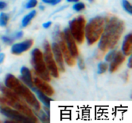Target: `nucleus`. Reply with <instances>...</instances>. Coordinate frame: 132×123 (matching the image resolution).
<instances>
[{"label":"nucleus","instance_id":"f8f14e48","mask_svg":"<svg viewBox=\"0 0 132 123\" xmlns=\"http://www.w3.org/2000/svg\"><path fill=\"white\" fill-rule=\"evenodd\" d=\"M32 45H33V40L27 39L22 42L14 44L11 48V52L13 55H21L23 52L28 51Z\"/></svg>","mask_w":132,"mask_h":123},{"label":"nucleus","instance_id":"9d476101","mask_svg":"<svg viewBox=\"0 0 132 123\" xmlns=\"http://www.w3.org/2000/svg\"><path fill=\"white\" fill-rule=\"evenodd\" d=\"M63 34H64V39H65L66 45H67L71 55L73 58L79 57V51H78L77 45L76 44V41L73 39V37L72 36L69 29H66Z\"/></svg>","mask_w":132,"mask_h":123},{"label":"nucleus","instance_id":"dca6fc26","mask_svg":"<svg viewBox=\"0 0 132 123\" xmlns=\"http://www.w3.org/2000/svg\"><path fill=\"white\" fill-rule=\"evenodd\" d=\"M132 52V34L126 35L123 45H122V53L125 56H130Z\"/></svg>","mask_w":132,"mask_h":123},{"label":"nucleus","instance_id":"72a5a7b5","mask_svg":"<svg viewBox=\"0 0 132 123\" xmlns=\"http://www.w3.org/2000/svg\"><path fill=\"white\" fill-rule=\"evenodd\" d=\"M132 59H131V57H130L129 58V59H128V67L131 69L132 67Z\"/></svg>","mask_w":132,"mask_h":123},{"label":"nucleus","instance_id":"7c9ffc66","mask_svg":"<svg viewBox=\"0 0 132 123\" xmlns=\"http://www.w3.org/2000/svg\"><path fill=\"white\" fill-rule=\"evenodd\" d=\"M6 6H7V3L5 2L0 1V10H2V9L5 8Z\"/></svg>","mask_w":132,"mask_h":123},{"label":"nucleus","instance_id":"a878e982","mask_svg":"<svg viewBox=\"0 0 132 123\" xmlns=\"http://www.w3.org/2000/svg\"><path fill=\"white\" fill-rule=\"evenodd\" d=\"M78 58V57H77ZM77 65L79 66V68L80 69H85V64H84V59L82 58H78V60H77Z\"/></svg>","mask_w":132,"mask_h":123},{"label":"nucleus","instance_id":"9b49d317","mask_svg":"<svg viewBox=\"0 0 132 123\" xmlns=\"http://www.w3.org/2000/svg\"><path fill=\"white\" fill-rule=\"evenodd\" d=\"M33 85L37 89L47 95L48 96H51L54 94V89H53V87L50 84H48L46 81L43 80L39 76H36L34 78Z\"/></svg>","mask_w":132,"mask_h":123},{"label":"nucleus","instance_id":"ddd939ff","mask_svg":"<svg viewBox=\"0 0 132 123\" xmlns=\"http://www.w3.org/2000/svg\"><path fill=\"white\" fill-rule=\"evenodd\" d=\"M51 50H52L53 55L55 62L57 65L58 69H60V70L61 72H64L65 71L64 59H63V56L62 55V52H61V50L60 49L58 43H56V42L53 43L52 47H51Z\"/></svg>","mask_w":132,"mask_h":123},{"label":"nucleus","instance_id":"2f4dec72","mask_svg":"<svg viewBox=\"0 0 132 123\" xmlns=\"http://www.w3.org/2000/svg\"><path fill=\"white\" fill-rule=\"evenodd\" d=\"M22 35H23V32L21 31V32H17V33H16L15 37H16V39H20V38H22Z\"/></svg>","mask_w":132,"mask_h":123},{"label":"nucleus","instance_id":"c9c22d12","mask_svg":"<svg viewBox=\"0 0 132 123\" xmlns=\"http://www.w3.org/2000/svg\"><path fill=\"white\" fill-rule=\"evenodd\" d=\"M90 2H93V1H94V0H90Z\"/></svg>","mask_w":132,"mask_h":123},{"label":"nucleus","instance_id":"423d86ee","mask_svg":"<svg viewBox=\"0 0 132 123\" xmlns=\"http://www.w3.org/2000/svg\"><path fill=\"white\" fill-rule=\"evenodd\" d=\"M85 25H86L85 18L81 15L73 18L70 22L69 30L72 36L75 39V41L77 42L78 43H82L84 40Z\"/></svg>","mask_w":132,"mask_h":123},{"label":"nucleus","instance_id":"1a4fd4ad","mask_svg":"<svg viewBox=\"0 0 132 123\" xmlns=\"http://www.w3.org/2000/svg\"><path fill=\"white\" fill-rule=\"evenodd\" d=\"M60 40L58 43L59 46H60V49L61 50V52H62V55L63 56V59L65 60L66 63L69 65V66H73L75 64H76V61H75V58H73L67 45H66V42H65V39H64V34L63 32H61L60 35Z\"/></svg>","mask_w":132,"mask_h":123},{"label":"nucleus","instance_id":"f257e3e1","mask_svg":"<svg viewBox=\"0 0 132 123\" xmlns=\"http://www.w3.org/2000/svg\"><path fill=\"white\" fill-rule=\"evenodd\" d=\"M124 30V21L115 16L109 18L105 22L104 31L99 39V49L104 52L108 49H113L118 45Z\"/></svg>","mask_w":132,"mask_h":123},{"label":"nucleus","instance_id":"39448f33","mask_svg":"<svg viewBox=\"0 0 132 123\" xmlns=\"http://www.w3.org/2000/svg\"><path fill=\"white\" fill-rule=\"evenodd\" d=\"M32 64L36 73L43 80L50 81V75L46 68L42 52L38 49H34L32 52Z\"/></svg>","mask_w":132,"mask_h":123},{"label":"nucleus","instance_id":"473e14b6","mask_svg":"<svg viewBox=\"0 0 132 123\" xmlns=\"http://www.w3.org/2000/svg\"><path fill=\"white\" fill-rule=\"evenodd\" d=\"M5 59V54L4 53H0V64L3 62Z\"/></svg>","mask_w":132,"mask_h":123},{"label":"nucleus","instance_id":"aec40b11","mask_svg":"<svg viewBox=\"0 0 132 123\" xmlns=\"http://www.w3.org/2000/svg\"><path fill=\"white\" fill-rule=\"evenodd\" d=\"M108 69V65L106 62H100L98 65V73L103 74L105 73Z\"/></svg>","mask_w":132,"mask_h":123},{"label":"nucleus","instance_id":"4be33fe9","mask_svg":"<svg viewBox=\"0 0 132 123\" xmlns=\"http://www.w3.org/2000/svg\"><path fill=\"white\" fill-rule=\"evenodd\" d=\"M123 7H124V8H125V10L127 12H128L129 14H132V5L130 3V2L129 1H128V0H123Z\"/></svg>","mask_w":132,"mask_h":123},{"label":"nucleus","instance_id":"5701e85b","mask_svg":"<svg viewBox=\"0 0 132 123\" xmlns=\"http://www.w3.org/2000/svg\"><path fill=\"white\" fill-rule=\"evenodd\" d=\"M73 9L77 12H81L85 8V4L83 2H76L73 5Z\"/></svg>","mask_w":132,"mask_h":123},{"label":"nucleus","instance_id":"6ab92c4d","mask_svg":"<svg viewBox=\"0 0 132 123\" xmlns=\"http://www.w3.org/2000/svg\"><path fill=\"white\" fill-rule=\"evenodd\" d=\"M9 15L6 13L2 12L0 14V26H2V27L6 26L9 22Z\"/></svg>","mask_w":132,"mask_h":123},{"label":"nucleus","instance_id":"7ed1b4c3","mask_svg":"<svg viewBox=\"0 0 132 123\" xmlns=\"http://www.w3.org/2000/svg\"><path fill=\"white\" fill-rule=\"evenodd\" d=\"M0 91L6 98V105L19 111V112L30 119L32 122H38L36 116H35L32 109L27 106L26 102H25L23 99H21V98L17 96L14 92H12L6 86L2 85H0Z\"/></svg>","mask_w":132,"mask_h":123},{"label":"nucleus","instance_id":"6e6552de","mask_svg":"<svg viewBox=\"0 0 132 123\" xmlns=\"http://www.w3.org/2000/svg\"><path fill=\"white\" fill-rule=\"evenodd\" d=\"M0 112L2 115H4L5 116H6L7 118L10 119L13 122H32V121L30 119H29L28 117H26V116H24L19 111H17L14 109H12V107H10V106H6L2 105V106H0Z\"/></svg>","mask_w":132,"mask_h":123},{"label":"nucleus","instance_id":"bb28decb","mask_svg":"<svg viewBox=\"0 0 132 123\" xmlns=\"http://www.w3.org/2000/svg\"><path fill=\"white\" fill-rule=\"evenodd\" d=\"M2 40L5 43H6V44H11V43L13 42V39H11L10 37H7V36H2Z\"/></svg>","mask_w":132,"mask_h":123},{"label":"nucleus","instance_id":"393cba45","mask_svg":"<svg viewBox=\"0 0 132 123\" xmlns=\"http://www.w3.org/2000/svg\"><path fill=\"white\" fill-rule=\"evenodd\" d=\"M116 52H117V51H115V50H111V52H109L107 54V55L105 56V60H106V62H111V61L113 59V58L114 57Z\"/></svg>","mask_w":132,"mask_h":123},{"label":"nucleus","instance_id":"cd10ccee","mask_svg":"<svg viewBox=\"0 0 132 123\" xmlns=\"http://www.w3.org/2000/svg\"><path fill=\"white\" fill-rule=\"evenodd\" d=\"M44 3L50 4V5H56L60 2L61 0H42Z\"/></svg>","mask_w":132,"mask_h":123},{"label":"nucleus","instance_id":"a211bd4d","mask_svg":"<svg viewBox=\"0 0 132 123\" xmlns=\"http://www.w3.org/2000/svg\"><path fill=\"white\" fill-rule=\"evenodd\" d=\"M36 15V11L33 10V11L30 12L29 14H27L26 15H25L22 20V26L26 27L27 25H29V23L32 22V20L35 18Z\"/></svg>","mask_w":132,"mask_h":123},{"label":"nucleus","instance_id":"b1692460","mask_svg":"<svg viewBox=\"0 0 132 123\" xmlns=\"http://www.w3.org/2000/svg\"><path fill=\"white\" fill-rule=\"evenodd\" d=\"M37 4H38L37 0H27V2L26 4V8L28 9L33 8L37 5Z\"/></svg>","mask_w":132,"mask_h":123},{"label":"nucleus","instance_id":"f704fd0d","mask_svg":"<svg viewBox=\"0 0 132 123\" xmlns=\"http://www.w3.org/2000/svg\"><path fill=\"white\" fill-rule=\"evenodd\" d=\"M67 2H78L79 0H67Z\"/></svg>","mask_w":132,"mask_h":123},{"label":"nucleus","instance_id":"f03ea898","mask_svg":"<svg viewBox=\"0 0 132 123\" xmlns=\"http://www.w3.org/2000/svg\"><path fill=\"white\" fill-rule=\"evenodd\" d=\"M5 85L7 88L14 92L17 96L22 98L27 104L33 107L36 111L40 110V104L32 91L12 74L7 75L5 79Z\"/></svg>","mask_w":132,"mask_h":123},{"label":"nucleus","instance_id":"c85d7f7f","mask_svg":"<svg viewBox=\"0 0 132 123\" xmlns=\"http://www.w3.org/2000/svg\"><path fill=\"white\" fill-rule=\"evenodd\" d=\"M0 105L6 106V98L5 96H0Z\"/></svg>","mask_w":132,"mask_h":123},{"label":"nucleus","instance_id":"f3484780","mask_svg":"<svg viewBox=\"0 0 132 123\" xmlns=\"http://www.w3.org/2000/svg\"><path fill=\"white\" fill-rule=\"evenodd\" d=\"M33 91L36 92V96H37V98L39 99V100L46 106V107H48L50 108V102L52 101V99L46 94H44L43 92H42L41 91H39V89H37L35 86L32 88Z\"/></svg>","mask_w":132,"mask_h":123},{"label":"nucleus","instance_id":"4468645a","mask_svg":"<svg viewBox=\"0 0 132 123\" xmlns=\"http://www.w3.org/2000/svg\"><path fill=\"white\" fill-rule=\"evenodd\" d=\"M125 60V55L121 52H117L113 59L110 62L111 64L110 66H108L110 72L113 73L116 72L118 69V68L123 64Z\"/></svg>","mask_w":132,"mask_h":123},{"label":"nucleus","instance_id":"412c9836","mask_svg":"<svg viewBox=\"0 0 132 123\" xmlns=\"http://www.w3.org/2000/svg\"><path fill=\"white\" fill-rule=\"evenodd\" d=\"M39 117L41 119V121L43 122H50V116L43 111H41V110H39Z\"/></svg>","mask_w":132,"mask_h":123},{"label":"nucleus","instance_id":"0eeeda50","mask_svg":"<svg viewBox=\"0 0 132 123\" xmlns=\"http://www.w3.org/2000/svg\"><path fill=\"white\" fill-rule=\"evenodd\" d=\"M43 55V59H44L45 64L46 65V68L49 71L50 75L54 78H58L59 69L53 58V52L51 50V46L48 42H45L44 43V53Z\"/></svg>","mask_w":132,"mask_h":123},{"label":"nucleus","instance_id":"c756f323","mask_svg":"<svg viewBox=\"0 0 132 123\" xmlns=\"http://www.w3.org/2000/svg\"><path fill=\"white\" fill-rule=\"evenodd\" d=\"M51 25H52V22L49 21V22H46L43 23V27L44 29H48V28H50L51 26Z\"/></svg>","mask_w":132,"mask_h":123},{"label":"nucleus","instance_id":"20e7f679","mask_svg":"<svg viewBox=\"0 0 132 123\" xmlns=\"http://www.w3.org/2000/svg\"><path fill=\"white\" fill-rule=\"evenodd\" d=\"M105 25V19L103 17L97 16L92 18L89 23L85 25L84 35L89 45H94L99 41Z\"/></svg>","mask_w":132,"mask_h":123},{"label":"nucleus","instance_id":"2eb2a0df","mask_svg":"<svg viewBox=\"0 0 132 123\" xmlns=\"http://www.w3.org/2000/svg\"><path fill=\"white\" fill-rule=\"evenodd\" d=\"M20 73H21V80L27 86L32 89L34 87V85H33V79L31 71L27 67L23 66L20 69Z\"/></svg>","mask_w":132,"mask_h":123}]
</instances>
